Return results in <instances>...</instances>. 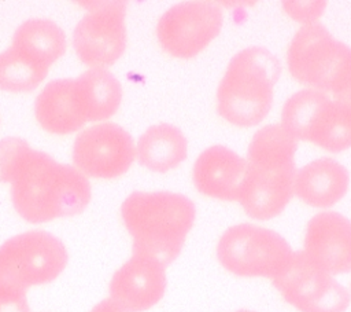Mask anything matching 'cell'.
Listing matches in <instances>:
<instances>
[{"mask_svg": "<svg viewBox=\"0 0 351 312\" xmlns=\"http://www.w3.org/2000/svg\"><path fill=\"white\" fill-rule=\"evenodd\" d=\"M222 21V10L214 1H182L159 18L156 37L171 56L191 59L218 36Z\"/></svg>", "mask_w": 351, "mask_h": 312, "instance_id": "cell-10", "label": "cell"}, {"mask_svg": "<svg viewBox=\"0 0 351 312\" xmlns=\"http://www.w3.org/2000/svg\"><path fill=\"white\" fill-rule=\"evenodd\" d=\"M335 100H339L341 103H346L347 106L351 107V65L344 76V80L341 85L339 87L337 92L333 95Z\"/></svg>", "mask_w": 351, "mask_h": 312, "instance_id": "cell-23", "label": "cell"}, {"mask_svg": "<svg viewBox=\"0 0 351 312\" xmlns=\"http://www.w3.org/2000/svg\"><path fill=\"white\" fill-rule=\"evenodd\" d=\"M292 250L276 231L254 224L229 227L219 238L217 257L237 276L274 278L288 263Z\"/></svg>", "mask_w": 351, "mask_h": 312, "instance_id": "cell-8", "label": "cell"}, {"mask_svg": "<svg viewBox=\"0 0 351 312\" xmlns=\"http://www.w3.org/2000/svg\"><path fill=\"white\" fill-rule=\"evenodd\" d=\"M0 312H30L26 291L0 287Z\"/></svg>", "mask_w": 351, "mask_h": 312, "instance_id": "cell-22", "label": "cell"}, {"mask_svg": "<svg viewBox=\"0 0 351 312\" xmlns=\"http://www.w3.org/2000/svg\"><path fill=\"white\" fill-rule=\"evenodd\" d=\"M236 312H252V311H248V309H239V311H236Z\"/></svg>", "mask_w": 351, "mask_h": 312, "instance_id": "cell-25", "label": "cell"}, {"mask_svg": "<svg viewBox=\"0 0 351 312\" xmlns=\"http://www.w3.org/2000/svg\"><path fill=\"white\" fill-rule=\"evenodd\" d=\"M247 161L225 146H211L195 161L192 177L195 187L203 195L239 201Z\"/></svg>", "mask_w": 351, "mask_h": 312, "instance_id": "cell-15", "label": "cell"}, {"mask_svg": "<svg viewBox=\"0 0 351 312\" xmlns=\"http://www.w3.org/2000/svg\"><path fill=\"white\" fill-rule=\"evenodd\" d=\"M82 4L89 12L74 29V49L86 66L106 69L115 63L126 48V3L117 0Z\"/></svg>", "mask_w": 351, "mask_h": 312, "instance_id": "cell-11", "label": "cell"}, {"mask_svg": "<svg viewBox=\"0 0 351 312\" xmlns=\"http://www.w3.org/2000/svg\"><path fill=\"white\" fill-rule=\"evenodd\" d=\"M48 67L41 66L14 47L0 54V89L8 92H30L47 77Z\"/></svg>", "mask_w": 351, "mask_h": 312, "instance_id": "cell-21", "label": "cell"}, {"mask_svg": "<svg viewBox=\"0 0 351 312\" xmlns=\"http://www.w3.org/2000/svg\"><path fill=\"white\" fill-rule=\"evenodd\" d=\"M0 183L11 184L15 210L33 224L78 214L90 201V184L82 172L19 137L0 140Z\"/></svg>", "mask_w": 351, "mask_h": 312, "instance_id": "cell-1", "label": "cell"}, {"mask_svg": "<svg viewBox=\"0 0 351 312\" xmlns=\"http://www.w3.org/2000/svg\"><path fill=\"white\" fill-rule=\"evenodd\" d=\"M186 139L177 126L158 124L149 126L140 136L136 155L144 168L165 173L178 166L186 158Z\"/></svg>", "mask_w": 351, "mask_h": 312, "instance_id": "cell-19", "label": "cell"}, {"mask_svg": "<svg viewBox=\"0 0 351 312\" xmlns=\"http://www.w3.org/2000/svg\"><path fill=\"white\" fill-rule=\"evenodd\" d=\"M136 157L132 136L114 122L89 126L78 133L73 161L80 172L96 179H114L130 168Z\"/></svg>", "mask_w": 351, "mask_h": 312, "instance_id": "cell-12", "label": "cell"}, {"mask_svg": "<svg viewBox=\"0 0 351 312\" xmlns=\"http://www.w3.org/2000/svg\"><path fill=\"white\" fill-rule=\"evenodd\" d=\"M90 312H125L117 302H114L110 297L96 304Z\"/></svg>", "mask_w": 351, "mask_h": 312, "instance_id": "cell-24", "label": "cell"}, {"mask_svg": "<svg viewBox=\"0 0 351 312\" xmlns=\"http://www.w3.org/2000/svg\"><path fill=\"white\" fill-rule=\"evenodd\" d=\"M347 169L333 158H318L295 173L293 194L314 208H329L340 201L348 188Z\"/></svg>", "mask_w": 351, "mask_h": 312, "instance_id": "cell-16", "label": "cell"}, {"mask_svg": "<svg viewBox=\"0 0 351 312\" xmlns=\"http://www.w3.org/2000/svg\"><path fill=\"white\" fill-rule=\"evenodd\" d=\"M159 261L133 254L110 282V298L125 312H144L158 304L166 290V274Z\"/></svg>", "mask_w": 351, "mask_h": 312, "instance_id": "cell-13", "label": "cell"}, {"mask_svg": "<svg viewBox=\"0 0 351 312\" xmlns=\"http://www.w3.org/2000/svg\"><path fill=\"white\" fill-rule=\"evenodd\" d=\"M281 125L298 140L330 153L351 147V107L317 89H302L282 106Z\"/></svg>", "mask_w": 351, "mask_h": 312, "instance_id": "cell-5", "label": "cell"}, {"mask_svg": "<svg viewBox=\"0 0 351 312\" xmlns=\"http://www.w3.org/2000/svg\"><path fill=\"white\" fill-rule=\"evenodd\" d=\"M295 80L335 95L351 65V48L336 40L319 22H307L292 37L287 51Z\"/></svg>", "mask_w": 351, "mask_h": 312, "instance_id": "cell-6", "label": "cell"}, {"mask_svg": "<svg viewBox=\"0 0 351 312\" xmlns=\"http://www.w3.org/2000/svg\"><path fill=\"white\" fill-rule=\"evenodd\" d=\"M296 150L298 139L281 124L263 126L254 133L239 197L250 217L269 220L285 209L293 195Z\"/></svg>", "mask_w": 351, "mask_h": 312, "instance_id": "cell-2", "label": "cell"}, {"mask_svg": "<svg viewBox=\"0 0 351 312\" xmlns=\"http://www.w3.org/2000/svg\"><path fill=\"white\" fill-rule=\"evenodd\" d=\"M121 216L133 238V254L151 257L167 267L181 253L196 208L178 192L136 191L123 201Z\"/></svg>", "mask_w": 351, "mask_h": 312, "instance_id": "cell-3", "label": "cell"}, {"mask_svg": "<svg viewBox=\"0 0 351 312\" xmlns=\"http://www.w3.org/2000/svg\"><path fill=\"white\" fill-rule=\"evenodd\" d=\"M74 78L48 82L34 102V114L40 125L55 135H69L85 125L74 100Z\"/></svg>", "mask_w": 351, "mask_h": 312, "instance_id": "cell-18", "label": "cell"}, {"mask_svg": "<svg viewBox=\"0 0 351 312\" xmlns=\"http://www.w3.org/2000/svg\"><path fill=\"white\" fill-rule=\"evenodd\" d=\"M303 253L330 275L351 271V221L337 212H321L310 219Z\"/></svg>", "mask_w": 351, "mask_h": 312, "instance_id": "cell-14", "label": "cell"}, {"mask_svg": "<svg viewBox=\"0 0 351 312\" xmlns=\"http://www.w3.org/2000/svg\"><path fill=\"white\" fill-rule=\"evenodd\" d=\"M74 100L81 118L101 121L114 115L122 100L119 81L103 67H93L74 78Z\"/></svg>", "mask_w": 351, "mask_h": 312, "instance_id": "cell-17", "label": "cell"}, {"mask_svg": "<svg viewBox=\"0 0 351 312\" xmlns=\"http://www.w3.org/2000/svg\"><path fill=\"white\" fill-rule=\"evenodd\" d=\"M11 47L27 59L49 69L64 54L67 43L63 30L53 21L34 18L15 30Z\"/></svg>", "mask_w": 351, "mask_h": 312, "instance_id": "cell-20", "label": "cell"}, {"mask_svg": "<svg viewBox=\"0 0 351 312\" xmlns=\"http://www.w3.org/2000/svg\"><path fill=\"white\" fill-rule=\"evenodd\" d=\"M281 73L278 59L263 47H250L229 62L217 89V111L230 124L248 128L269 114Z\"/></svg>", "mask_w": 351, "mask_h": 312, "instance_id": "cell-4", "label": "cell"}, {"mask_svg": "<svg viewBox=\"0 0 351 312\" xmlns=\"http://www.w3.org/2000/svg\"><path fill=\"white\" fill-rule=\"evenodd\" d=\"M67 250L55 235L36 230L18 234L0 246V287L26 291L55 280L67 265Z\"/></svg>", "mask_w": 351, "mask_h": 312, "instance_id": "cell-7", "label": "cell"}, {"mask_svg": "<svg viewBox=\"0 0 351 312\" xmlns=\"http://www.w3.org/2000/svg\"><path fill=\"white\" fill-rule=\"evenodd\" d=\"M273 285L300 312H344L350 304V293L303 252H292Z\"/></svg>", "mask_w": 351, "mask_h": 312, "instance_id": "cell-9", "label": "cell"}]
</instances>
